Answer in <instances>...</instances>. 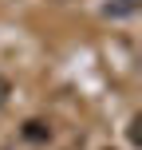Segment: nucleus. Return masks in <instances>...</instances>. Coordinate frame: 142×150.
I'll return each mask as SVG.
<instances>
[{"mask_svg":"<svg viewBox=\"0 0 142 150\" xmlns=\"http://www.w3.org/2000/svg\"><path fill=\"white\" fill-rule=\"evenodd\" d=\"M24 138H32V142H47V138H52V127L40 122V119H32V122H24Z\"/></svg>","mask_w":142,"mask_h":150,"instance_id":"obj_1","label":"nucleus"},{"mask_svg":"<svg viewBox=\"0 0 142 150\" xmlns=\"http://www.w3.org/2000/svg\"><path fill=\"white\" fill-rule=\"evenodd\" d=\"M130 12H138V0H111L107 4V16H130Z\"/></svg>","mask_w":142,"mask_h":150,"instance_id":"obj_2","label":"nucleus"},{"mask_svg":"<svg viewBox=\"0 0 142 150\" xmlns=\"http://www.w3.org/2000/svg\"><path fill=\"white\" fill-rule=\"evenodd\" d=\"M8 95H12V87H8V79H4V75H0V107L8 103Z\"/></svg>","mask_w":142,"mask_h":150,"instance_id":"obj_3","label":"nucleus"},{"mask_svg":"<svg viewBox=\"0 0 142 150\" xmlns=\"http://www.w3.org/2000/svg\"><path fill=\"white\" fill-rule=\"evenodd\" d=\"M138 127H142V119H130V142H134V146L142 142V138H138Z\"/></svg>","mask_w":142,"mask_h":150,"instance_id":"obj_4","label":"nucleus"}]
</instances>
